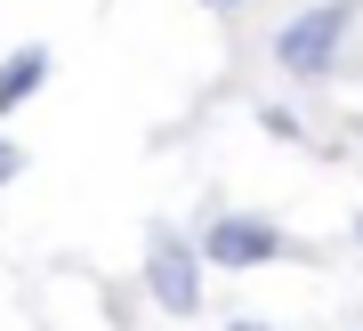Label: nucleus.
Here are the masks:
<instances>
[{
  "label": "nucleus",
  "instance_id": "5",
  "mask_svg": "<svg viewBox=\"0 0 363 331\" xmlns=\"http://www.w3.org/2000/svg\"><path fill=\"white\" fill-rule=\"evenodd\" d=\"M259 129H267L274 146H298V138H307V121H298V114H291L283 97H267V105H259Z\"/></svg>",
  "mask_w": 363,
  "mask_h": 331
},
{
  "label": "nucleus",
  "instance_id": "1",
  "mask_svg": "<svg viewBox=\"0 0 363 331\" xmlns=\"http://www.w3.org/2000/svg\"><path fill=\"white\" fill-rule=\"evenodd\" d=\"M355 25H363V0H315V9H298V16L274 25V65L291 81H331L347 65Z\"/></svg>",
  "mask_w": 363,
  "mask_h": 331
},
{
  "label": "nucleus",
  "instance_id": "8",
  "mask_svg": "<svg viewBox=\"0 0 363 331\" xmlns=\"http://www.w3.org/2000/svg\"><path fill=\"white\" fill-rule=\"evenodd\" d=\"M210 9H226V16H242V9H250V0H210Z\"/></svg>",
  "mask_w": 363,
  "mask_h": 331
},
{
  "label": "nucleus",
  "instance_id": "9",
  "mask_svg": "<svg viewBox=\"0 0 363 331\" xmlns=\"http://www.w3.org/2000/svg\"><path fill=\"white\" fill-rule=\"evenodd\" d=\"M355 242H363V210H355Z\"/></svg>",
  "mask_w": 363,
  "mask_h": 331
},
{
  "label": "nucleus",
  "instance_id": "6",
  "mask_svg": "<svg viewBox=\"0 0 363 331\" xmlns=\"http://www.w3.org/2000/svg\"><path fill=\"white\" fill-rule=\"evenodd\" d=\"M25 170H33V153H25V146H16V138H9V129H0V194H9L16 178H25Z\"/></svg>",
  "mask_w": 363,
  "mask_h": 331
},
{
  "label": "nucleus",
  "instance_id": "2",
  "mask_svg": "<svg viewBox=\"0 0 363 331\" xmlns=\"http://www.w3.org/2000/svg\"><path fill=\"white\" fill-rule=\"evenodd\" d=\"M138 275H145V299H154L169 323L202 315V251H194V234H178V227H145V259H138Z\"/></svg>",
  "mask_w": 363,
  "mask_h": 331
},
{
  "label": "nucleus",
  "instance_id": "3",
  "mask_svg": "<svg viewBox=\"0 0 363 331\" xmlns=\"http://www.w3.org/2000/svg\"><path fill=\"white\" fill-rule=\"evenodd\" d=\"M202 267H226V275H250V267H274V259H291V234L274 227L259 210H210L202 234H194Z\"/></svg>",
  "mask_w": 363,
  "mask_h": 331
},
{
  "label": "nucleus",
  "instance_id": "4",
  "mask_svg": "<svg viewBox=\"0 0 363 331\" xmlns=\"http://www.w3.org/2000/svg\"><path fill=\"white\" fill-rule=\"evenodd\" d=\"M49 73H57L49 40H16V49L0 57V121H9V114H25V105L49 89Z\"/></svg>",
  "mask_w": 363,
  "mask_h": 331
},
{
  "label": "nucleus",
  "instance_id": "7",
  "mask_svg": "<svg viewBox=\"0 0 363 331\" xmlns=\"http://www.w3.org/2000/svg\"><path fill=\"white\" fill-rule=\"evenodd\" d=\"M226 331H274V323H259V315H226Z\"/></svg>",
  "mask_w": 363,
  "mask_h": 331
}]
</instances>
